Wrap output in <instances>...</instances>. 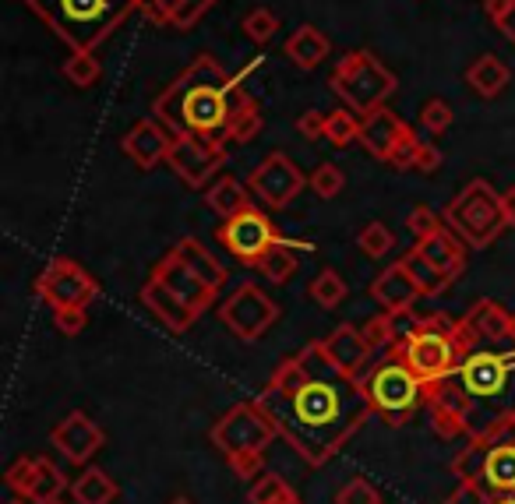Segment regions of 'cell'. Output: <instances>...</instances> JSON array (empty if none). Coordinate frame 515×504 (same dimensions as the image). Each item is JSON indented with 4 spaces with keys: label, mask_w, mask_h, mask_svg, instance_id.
I'll return each mask as SVG.
<instances>
[{
    "label": "cell",
    "mask_w": 515,
    "mask_h": 504,
    "mask_svg": "<svg viewBox=\"0 0 515 504\" xmlns=\"http://www.w3.org/2000/svg\"><path fill=\"white\" fill-rule=\"evenodd\" d=\"M244 92L237 78L219 67L212 53H202L195 64L180 71L173 85H166L152 103V117L166 124L173 134H226Z\"/></svg>",
    "instance_id": "cell-1"
},
{
    "label": "cell",
    "mask_w": 515,
    "mask_h": 504,
    "mask_svg": "<svg viewBox=\"0 0 515 504\" xmlns=\"http://www.w3.org/2000/svg\"><path fill=\"white\" fill-rule=\"evenodd\" d=\"M367 392L346 381L307 378L293 395H283V413H269L279 427L293 434L304 455H329L336 441H343L367 409Z\"/></svg>",
    "instance_id": "cell-2"
},
{
    "label": "cell",
    "mask_w": 515,
    "mask_h": 504,
    "mask_svg": "<svg viewBox=\"0 0 515 504\" xmlns=\"http://www.w3.org/2000/svg\"><path fill=\"white\" fill-rule=\"evenodd\" d=\"M25 8L71 53H96L138 11V0H25Z\"/></svg>",
    "instance_id": "cell-3"
},
{
    "label": "cell",
    "mask_w": 515,
    "mask_h": 504,
    "mask_svg": "<svg viewBox=\"0 0 515 504\" xmlns=\"http://www.w3.org/2000/svg\"><path fill=\"white\" fill-rule=\"evenodd\" d=\"M329 85L353 113L367 117L371 110L385 106V99L396 92V75H392L389 67L381 64L374 53L353 50V53H346L336 67H332Z\"/></svg>",
    "instance_id": "cell-4"
},
{
    "label": "cell",
    "mask_w": 515,
    "mask_h": 504,
    "mask_svg": "<svg viewBox=\"0 0 515 504\" xmlns=\"http://www.w3.org/2000/svg\"><path fill=\"white\" fill-rule=\"evenodd\" d=\"M445 223L473 247H487L501 233V194L487 180H470L456 198L445 205Z\"/></svg>",
    "instance_id": "cell-5"
},
{
    "label": "cell",
    "mask_w": 515,
    "mask_h": 504,
    "mask_svg": "<svg viewBox=\"0 0 515 504\" xmlns=\"http://www.w3.org/2000/svg\"><path fill=\"white\" fill-rule=\"evenodd\" d=\"M223 141L226 138H216V134H173L166 163L187 187H205L226 163Z\"/></svg>",
    "instance_id": "cell-6"
},
{
    "label": "cell",
    "mask_w": 515,
    "mask_h": 504,
    "mask_svg": "<svg viewBox=\"0 0 515 504\" xmlns=\"http://www.w3.org/2000/svg\"><path fill=\"white\" fill-rule=\"evenodd\" d=\"M276 438V420L265 413L262 406H233L212 430V441L223 448L226 455H247L262 452L269 441Z\"/></svg>",
    "instance_id": "cell-7"
},
{
    "label": "cell",
    "mask_w": 515,
    "mask_h": 504,
    "mask_svg": "<svg viewBox=\"0 0 515 504\" xmlns=\"http://www.w3.org/2000/svg\"><path fill=\"white\" fill-rule=\"evenodd\" d=\"M456 356H459V342L452 339V335L431 332V328L410 332L403 349H399V360H403L424 385H431V381L456 371Z\"/></svg>",
    "instance_id": "cell-8"
},
{
    "label": "cell",
    "mask_w": 515,
    "mask_h": 504,
    "mask_svg": "<svg viewBox=\"0 0 515 504\" xmlns=\"http://www.w3.org/2000/svg\"><path fill=\"white\" fill-rule=\"evenodd\" d=\"M279 240L283 237H279L276 226L269 223V215L258 212L254 205L244 208L240 215H233V219H226V226L219 230V244H223L240 265H254V268L265 258V251H269L272 244H279Z\"/></svg>",
    "instance_id": "cell-9"
},
{
    "label": "cell",
    "mask_w": 515,
    "mask_h": 504,
    "mask_svg": "<svg viewBox=\"0 0 515 504\" xmlns=\"http://www.w3.org/2000/svg\"><path fill=\"white\" fill-rule=\"evenodd\" d=\"M36 293L53 311H60V307H89L99 297V282L85 268H78L75 261L57 258L36 279Z\"/></svg>",
    "instance_id": "cell-10"
},
{
    "label": "cell",
    "mask_w": 515,
    "mask_h": 504,
    "mask_svg": "<svg viewBox=\"0 0 515 504\" xmlns=\"http://www.w3.org/2000/svg\"><path fill=\"white\" fill-rule=\"evenodd\" d=\"M307 177L300 173V166L293 163L283 152H269L262 163L254 166L251 177H247V187L265 208H286L300 191H304Z\"/></svg>",
    "instance_id": "cell-11"
},
{
    "label": "cell",
    "mask_w": 515,
    "mask_h": 504,
    "mask_svg": "<svg viewBox=\"0 0 515 504\" xmlns=\"http://www.w3.org/2000/svg\"><path fill=\"white\" fill-rule=\"evenodd\" d=\"M276 318H279L276 304H272L258 286H240V290L219 307V321H223L240 342L262 339Z\"/></svg>",
    "instance_id": "cell-12"
},
{
    "label": "cell",
    "mask_w": 515,
    "mask_h": 504,
    "mask_svg": "<svg viewBox=\"0 0 515 504\" xmlns=\"http://www.w3.org/2000/svg\"><path fill=\"white\" fill-rule=\"evenodd\" d=\"M420 385H424V381H420L403 360H392V364L374 367L364 392L367 399H371V406L385 409V413L392 416H403L406 409H413V402H417Z\"/></svg>",
    "instance_id": "cell-13"
},
{
    "label": "cell",
    "mask_w": 515,
    "mask_h": 504,
    "mask_svg": "<svg viewBox=\"0 0 515 504\" xmlns=\"http://www.w3.org/2000/svg\"><path fill=\"white\" fill-rule=\"evenodd\" d=\"M152 275H156V279H163L166 286H170V290L177 293V297L184 300L191 311H198V314L209 311L212 300H216V290H212L209 282H202L195 272H191V268L184 265V258L177 254V247H173L170 254H163V258H159V265L152 268Z\"/></svg>",
    "instance_id": "cell-14"
},
{
    "label": "cell",
    "mask_w": 515,
    "mask_h": 504,
    "mask_svg": "<svg viewBox=\"0 0 515 504\" xmlns=\"http://www.w3.org/2000/svg\"><path fill=\"white\" fill-rule=\"evenodd\" d=\"M124 152L138 163V170H156L159 163H166L173 145V131L166 124H159L156 117L138 120L131 131L124 134Z\"/></svg>",
    "instance_id": "cell-15"
},
{
    "label": "cell",
    "mask_w": 515,
    "mask_h": 504,
    "mask_svg": "<svg viewBox=\"0 0 515 504\" xmlns=\"http://www.w3.org/2000/svg\"><path fill=\"white\" fill-rule=\"evenodd\" d=\"M50 441L57 445V452H64V459L82 462L85 466V462L99 452V445H103V430H99L85 413H71L68 420L53 427Z\"/></svg>",
    "instance_id": "cell-16"
},
{
    "label": "cell",
    "mask_w": 515,
    "mask_h": 504,
    "mask_svg": "<svg viewBox=\"0 0 515 504\" xmlns=\"http://www.w3.org/2000/svg\"><path fill=\"white\" fill-rule=\"evenodd\" d=\"M508 360L494 353H473L466 356V364L459 367V381H463L470 399H491L501 392V385L508 381Z\"/></svg>",
    "instance_id": "cell-17"
},
{
    "label": "cell",
    "mask_w": 515,
    "mask_h": 504,
    "mask_svg": "<svg viewBox=\"0 0 515 504\" xmlns=\"http://www.w3.org/2000/svg\"><path fill=\"white\" fill-rule=\"evenodd\" d=\"M406 131H410V124L399 120L389 106H378V110H371L367 117H360V145H364L374 159H381V163H389L396 141L403 138Z\"/></svg>",
    "instance_id": "cell-18"
},
{
    "label": "cell",
    "mask_w": 515,
    "mask_h": 504,
    "mask_svg": "<svg viewBox=\"0 0 515 504\" xmlns=\"http://www.w3.org/2000/svg\"><path fill=\"white\" fill-rule=\"evenodd\" d=\"M371 297L389 314H406L413 307V300L424 297V293H420L417 279H413V272L406 268V261H396V265L385 268V272L374 279Z\"/></svg>",
    "instance_id": "cell-19"
},
{
    "label": "cell",
    "mask_w": 515,
    "mask_h": 504,
    "mask_svg": "<svg viewBox=\"0 0 515 504\" xmlns=\"http://www.w3.org/2000/svg\"><path fill=\"white\" fill-rule=\"evenodd\" d=\"M321 353H325V360H329L339 374H357L360 367H367V360H371L374 349L367 346V339H364L360 328L339 325L329 339L321 342Z\"/></svg>",
    "instance_id": "cell-20"
},
{
    "label": "cell",
    "mask_w": 515,
    "mask_h": 504,
    "mask_svg": "<svg viewBox=\"0 0 515 504\" xmlns=\"http://www.w3.org/2000/svg\"><path fill=\"white\" fill-rule=\"evenodd\" d=\"M142 304L149 307L152 318L163 321L170 332H184V328H191L198 318V311H191V307H187L163 279H156V275L142 286Z\"/></svg>",
    "instance_id": "cell-21"
},
{
    "label": "cell",
    "mask_w": 515,
    "mask_h": 504,
    "mask_svg": "<svg viewBox=\"0 0 515 504\" xmlns=\"http://www.w3.org/2000/svg\"><path fill=\"white\" fill-rule=\"evenodd\" d=\"M508 82H512V71H508L505 60L494 57V53H484V57H477L466 67V85H470V92L480 99H498L501 92L508 89Z\"/></svg>",
    "instance_id": "cell-22"
},
{
    "label": "cell",
    "mask_w": 515,
    "mask_h": 504,
    "mask_svg": "<svg viewBox=\"0 0 515 504\" xmlns=\"http://www.w3.org/2000/svg\"><path fill=\"white\" fill-rule=\"evenodd\" d=\"M413 251L420 254L424 261H431L438 272H445L448 279L452 275H459L463 272V265H466V254H463V244H459L452 233L441 226L438 233H431V237H424V240H417V247Z\"/></svg>",
    "instance_id": "cell-23"
},
{
    "label": "cell",
    "mask_w": 515,
    "mask_h": 504,
    "mask_svg": "<svg viewBox=\"0 0 515 504\" xmlns=\"http://www.w3.org/2000/svg\"><path fill=\"white\" fill-rule=\"evenodd\" d=\"M329 50H332L329 36H325L318 25H300V29H293V36L286 39V57H290L300 71H314L321 60L329 57Z\"/></svg>",
    "instance_id": "cell-24"
},
{
    "label": "cell",
    "mask_w": 515,
    "mask_h": 504,
    "mask_svg": "<svg viewBox=\"0 0 515 504\" xmlns=\"http://www.w3.org/2000/svg\"><path fill=\"white\" fill-rule=\"evenodd\" d=\"M247 191H251V187H244L237 177H219L216 184H209V191H205V201H209V208L216 215H223V219H233V215H240L244 208H251V198H247Z\"/></svg>",
    "instance_id": "cell-25"
},
{
    "label": "cell",
    "mask_w": 515,
    "mask_h": 504,
    "mask_svg": "<svg viewBox=\"0 0 515 504\" xmlns=\"http://www.w3.org/2000/svg\"><path fill=\"white\" fill-rule=\"evenodd\" d=\"M177 254L184 258V265L191 268V272H195L198 279L209 282L212 290H219V286L226 282V268L219 265V261L212 258L209 251H205V244H198L195 237H184V240H180V244H177Z\"/></svg>",
    "instance_id": "cell-26"
},
{
    "label": "cell",
    "mask_w": 515,
    "mask_h": 504,
    "mask_svg": "<svg viewBox=\"0 0 515 504\" xmlns=\"http://www.w3.org/2000/svg\"><path fill=\"white\" fill-rule=\"evenodd\" d=\"M300 268V258H297V244H290V240H279V244H272L269 251H265V258L258 261V272L265 275L269 282H290L293 272Z\"/></svg>",
    "instance_id": "cell-27"
},
{
    "label": "cell",
    "mask_w": 515,
    "mask_h": 504,
    "mask_svg": "<svg viewBox=\"0 0 515 504\" xmlns=\"http://www.w3.org/2000/svg\"><path fill=\"white\" fill-rule=\"evenodd\" d=\"M71 497L78 504H110L117 497V483L103 469H85L78 480H71Z\"/></svg>",
    "instance_id": "cell-28"
},
{
    "label": "cell",
    "mask_w": 515,
    "mask_h": 504,
    "mask_svg": "<svg viewBox=\"0 0 515 504\" xmlns=\"http://www.w3.org/2000/svg\"><path fill=\"white\" fill-rule=\"evenodd\" d=\"M466 328H477L484 339H494V342L512 339V318H508V311H501L498 304H491V300L480 304V307H473Z\"/></svg>",
    "instance_id": "cell-29"
},
{
    "label": "cell",
    "mask_w": 515,
    "mask_h": 504,
    "mask_svg": "<svg viewBox=\"0 0 515 504\" xmlns=\"http://www.w3.org/2000/svg\"><path fill=\"white\" fill-rule=\"evenodd\" d=\"M258 134H262V110H258V103H254L251 96H244L223 138L226 141H237V145H247V141H254Z\"/></svg>",
    "instance_id": "cell-30"
},
{
    "label": "cell",
    "mask_w": 515,
    "mask_h": 504,
    "mask_svg": "<svg viewBox=\"0 0 515 504\" xmlns=\"http://www.w3.org/2000/svg\"><path fill=\"white\" fill-rule=\"evenodd\" d=\"M64 487H68V480H64V473H60V469L53 466V462L36 459V480H32L29 501H36V504H50V501H57V497L64 494Z\"/></svg>",
    "instance_id": "cell-31"
},
{
    "label": "cell",
    "mask_w": 515,
    "mask_h": 504,
    "mask_svg": "<svg viewBox=\"0 0 515 504\" xmlns=\"http://www.w3.org/2000/svg\"><path fill=\"white\" fill-rule=\"evenodd\" d=\"M311 300L318 307H325V311H332V307H339L346 300V293H350V286L343 282V275L332 272V268H321L318 279L311 282Z\"/></svg>",
    "instance_id": "cell-32"
},
{
    "label": "cell",
    "mask_w": 515,
    "mask_h": 504,
    "mask_svg": "<svg viewBox=\"0 0 515 504\" xmlns=\"http://www.w3.org/2000/svg\"><path fill=\"white\" fill-rule=\"evenodd\" d=\"M325 141L332 149H346L353 141H360V117L346 106V110H332L329 124H325Z\"/></svg>",
    "instance_id": "cell-33"
},
{
    "label": "cell",
    "mask_w": 515,
    "mask_h": 504,
    "mask_svg": "<svg viewBox=\"0 0 515 504\" xmlns=\"http://www.w3.org/2000/svg\"><path fill=\"white\" fill-rule=\"evenodd\" d=\"M64 78H68L75 89H92V85L103 78V64H99L96 53H71L64 60Z\"/></svg>",
    "instance_id": "cell-34"
},
{
    "label": "cell",
    "mask_w": 515,
    "mask_h": 504,
    "mask_svg": "<svg viewBox=\"0 0 515 504\" xmlns=\"http://www.w3.org/2000/svg\"><path fill=\"white\" fill-rule=\"evenodd\" d=\"M484 480L491 487L512 490L515 487V448H494L484 462Z\"/></svg>",
    "instance_id": "cell-35"
},
{
    "label": "cell",
    "mask_w": 515,
    "mask_h": 504,
    "mask_svg": "<svg viewBox=\"0 0 515 504\" xmlns=\"http://www.w3.org/2000/svg\"><path fill=\"white\" fill-rule=\"evenodd\" d=\"M406 268L413 272V279H417V286H420V293L424 297H438V293H445V286H448V275L445 272H438V268L431 265V261H424L417 251L413 254H406Z\"/></svg>",
    "instance_id": "cell-36"
},
{
    "label": "cell",
    "mask_w": 515,
    "mask_h": 504,
    "mask_svg": "<svg viewBox=\"0 0 515 504\" xmlns=\"http://www.w3.org/2000/svg\"><path fill=\"white\" fill-rule=\"evenodd\" d=\"M276 32H279V18L272 15L269 8H254V11H247V18H244V36L251 39L254 46L272 43V39H276Z\"/></svg>",
    "instance_id": "cell-37"
},
{
    "label": "cell",
    "mask_w": 515,
    "mask_h": 504,
    "mask_svg": "<svg viewBox=\"0 0 515 504\" xmlns=\"http://www.w3.org/2000/svg\"><path fill=\"white\" fill-rule=\"evenodd\" d=\"M357 247L367 258H385V254L396 247V237H392V230L385 223H367L357 237Z\"/></svg>",
    "instance_id": "cell-38"
},
{
    "label": "cell",
    "mask_w": 515,
    "mask_h": 504,
    "mask_svg": "<svg viewBox=\"0 0 515 504\" xmlns=\"http://www.w3.org/2000/svg\"><path fill=\"white\" fill-rule=\"evenodd\" d=\"M138 11L145 22L159 25V29H173L180 11H184V0H138Z\"/></svg>",
    "instance_id": "cell-39"
},
{
    "label": "cell",
    "mask_w": 515,
    "mask_h": 504,
    "mask_svg": "<svg viewBox=\"0 0 515 504\" xmlns=\"http://www.w3.org/2000/svg\"><path fill=\"white\" fill-rule=\"evenodd\" d=\"M346 187V177L336 163H321L318 170L311 173V191L318 194L321 201H332L339 198V191Z\"/></svg>",
    "instance_id": "cell-40"
},
{
    "label": "cell",
    "mask_w": 515,
    "mask_h": 504,
    "mask_svg": "<svg viewBox=\"0 0 515 504\" xmlns=\"http://www.w3.org/2000/svg\"><path fill=\"white\" fill-rule=\"evenodd\" d=\"M417 120L427 134H445L448 127H452V120H456V113H452V106H448L445 99H427V103L420 106Z\"/></svg>",
    "instance_id": "cell-41"
},
{
    "label": "cell",
    "mask_w": 515,
    "mask_h": 504,
    "mask_svg": "<svg viewBox=\"0 0 515 504\" xmlns=\"http://www.w3.org/2000/svg\"><path fill=\"white\" fill-rule=\"evenodd\" d=\"M360 332H364V339H367V346H371V349L389 346V342L396 339V314H389V311L378 314V318L367 321Z\"/></svg>",
    "instance_id": "cell-42"
},
{
    "label": "cell",
    "mask_w": 515,
    "mask_h": 504,
    "mask_svg": "<svg viewBox=\"0 0 515 504\" xmlns=\"http://www.w3.org/2000/svg\"><path fill=\"white\" fill-rule=\"evenodd\" d=\"M420 145H424V141H420L417 134H413V127H410V131L396 141V149H392V156H389V166H396V170H413V166H417Z\"/></svg>",
    "instance_id": "cell-43"
},
{
    "label": "cell",
    "mask_w": 515,
    "mask_h": 504,
    "mask_svg": "<svg viewBox=\"0 0 515 504\" xmlns=\"http://www.w3.org/2000/svg\"><path fill=\"white\" fill-rule=\"evenodd\" d=\"M53 325H57L60 335L75 339V335L85 332V325H89V314H85V307H60V311H53Z\"/></svg>",
    "instance_id": "cell-44"
},
{
    "label": "cell",
    "mask_w": 515,
    "mask_h": 504,
    "mask_svg": "<svg viewBox=\"0 0 515 504\" xmlns=\"http://www.w3.org/2000/svg\"><path fill=\"white\" fill-rule=\"evenodd\" d=\"M406 230H410L417 240H424V237H431V233L441 230V219L431 212V208L417 205V208H410V215H406Z\"/></svg>",
    "instance_id": "cell-45"
},
{
    "label": "cell",
    "mask_w": 515,
    "mask_h": 504,
    "mask_svg": "<svg viewBox=\"0 0 515 504\" xmlns=\"http://www.w3.org/2000/svg\"><path fill=\"white\" fill-rule=\"evenodd\" d=\"M286 494H290V487H286L279 476L269 473L251 487V504H276V501H283Z\"/></svg>",
    "instance_id": "cell-46"
},
{
    "label": "cell",
    "mask_w": 515,
    "mask_h": 504,
    "mask_svg": "<svg viewBox=\"0 0 515 504\" xmlns=\"http://www.w3.org/2000/svg\"><path fill=\"white\" fill-rule=\"evenodd\" d=\"M336 504H381V501H378V490H374L367 480H350L343 490H339Z\"/></svg>",
    "instance_id": "cell-47"
},
{
    "label": "cell",
    "mask_w": 515,
    "mask_h": 504,
    "mask_svg": "<svg viewBox=\"0 0 515 504\" xmlns=\"http://www.w3.org/2000/svg\"><path fill=\"white\" fill-rule=\"evenodd\" d=\"M212 8H216V0H184V11H180V18H177V25H173V29H177V32L195 29V25L202 22Z\"/></svg>",
    "instance_id": "cell-48"
},
{
    "label": "cell",
    "mask_w": 515,
    "mask_h": 504,
    "mask_svg": "<svg viewBox=\"0 0 515 504\" xmlns=\"http://www.w3.org/2000/svg\"><path fill=\"white\" fill-rule=\"evenodd\" d=\"M32 480H36V459H18L15 466L8 469V487L18 490V494L29 497Z\"/></svg>",
    "instance_id": "cell-49"
},
{
    "label": "cell",
    "mask_w": 515,
    "mask_h": 504,
    "mask_svg": "<svg viewBox=\"0 0 515 504\" xmlns=\"http://www.w3.org/2000/svg\"><path fill=\"white\" fill-rule=\"evenodd\" d=\"M325 124H329V113H321V110H307V113H300L297 131L304 134V138L318 141V138H325Z\"/></svg>",
    "instance_id": "cell-50"
},
{
    "label": "cell",
    "mask_w": 515,
    "mask_h": 504,
    "mask_svg": "<svg viewBox=\"0 0 515 504\" xmlns=\"http://www.w3.org/2000/svg\"><path fill=\"white\" fill-rule=\"evenodd\" d=\"M441 166V152L434 149L431 141H424V145H420V152H417V166H413V170H420V173H434Z\"/></svg>",
    "instance_id": "cell-51"
},
{
    "label": "cell",
    "mask_w": 515,
    "mask_h": 504,
    "mask_svg": "<svg viewBox=\"0 0 515 504\" xmlns=\"http://www.w3.org/2000/svg\"><path fill=\"white\" fill-rule=\"evenodd\" d=\"M233 469H237L240 476H247V480H251L254 473H258V466H262V455L258 452H247V455H233Z\"/></svg>",
    "instance_id": "cell-52"
},
{
    "label": "cell",
    "mask_w": 515,
    "mask_h": 504,
    "mask_svg": "<svg viewBox=\"0 0 515 504\" xmlns=\"http://www.w3.org/2000/svg\"><path fill=\"white\" fill-rule=\"evenodd\" d=\"M494 29H498L508 43H515V0L508 4L505 11H501V18H494Z\"/></svg>",
    "instance_id": "cell-53"
},
{
    "label": "cell",
    "mask_w": 515,
    "mask_h": 504,
    "mask_svg": "<svg viewBox=\"0 0 515 504\" xmlns=\"http://www.w3.org/2000/svg\"><path fill=\"white\" fill-rule=\"evenodd\" d=\"M501 219H505L508 230H515V187H508V191L501 194Z\"/></svg>",
    "instance_id": "cell-54"
},
{
    "label": "cell",
    "mask_w": 515,
    "mask_h": 504,
    "mask_svg": "<svg viewBox=\"0 0 515 504\" xmlns=\"http://www.w3.org/2000/svg\"><path fill=\"white\" fill-rule=\"evenodd\" d=\"M508 4H512V0H484V11H487V18H501V11L508 8Z\"/></svg>",
    "instance_id": "cell-55"
},
{
    "label": "cell",
    "mask_w": 515,
    "mask_h": 504,
    "mask_svg": "<svg viewBox=\"0 0 515 504\" xmlns=\"http://www.w3.org/2000/svg\"><path fill=\"white\" fill-rule=\"evenodd\" d=\"M276 504H300V501H297V497H293V494H286L283 501H276Z\"/></svg>",
    "instance_id": "cell-56"
},
{
    "label": "cell",
    "mask_w": 515,
    "mask_h": 504,
    "mask_svg": "<svg viewBox=\"0 0 515 504\" xmlns=\"http://www.w3.org/2000/svg\"><path fill=\"white\" fill-rule=\"evenodd\" d=\"M170 504H191V497H184V494H180V497H173Z\"/></svg>",
    "instance_id": "cell-57"
},
{
    "label": "cell",
    "mask_w": 515,
    "mask_h": 504,
    "mask_svg": "<svg viewBox=\"0 0 515 504\" xmlns=\"http://www.w3.org/2000/svg\"><path fill=\"white\" fill-rule=\"evenodd\" d=\"M512 339H515V314H512Z\"/></svg>",
    "instance_id": "cell-58"
},
{
    "label": "cell",
    "mask_w": 515,
    "mask_h": 504,
    "mask_svg": "<svg viewBox=\"0 0 515 504\" xmlns=\"http://www.w3.org/2000/svg\"><path fill=\"white\" fill-rule=\"evenodd\" d=\"M50 504H64V501H60V497H57V501H50Z\"/></svg>",
    "instance_id": "cell-59"
}]
</instances>
